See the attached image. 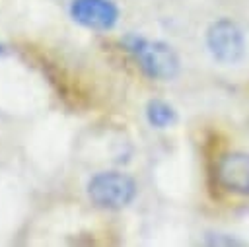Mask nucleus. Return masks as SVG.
Masks as SVG:
<instances>
[{
  "label": "nucleus",
  "mask_w": 249,
  "mask_h": 247,
  "mask_svg": "<svg viewBox=\"0 0 249 247\" xmlns=\"http://www.w3.org/2000/svg\"><path fill=\"white\" fill-rule=\"evenodd\" d=\"M124 47L148 78L173 80L179 74V56L171 45L140 35H126Z\"/></svg>",
  "instance_id": "nucleus-1"
},
{
  "label": "nucleus",
  "mask_w": 249,
  "mask_h": 247,
  "mask_svg": "<svg viewBox=\"0 0 249 247\" xmlns=\"http://www.w3.org/2000/svg\"><path fill=\"white\" fill-rule=\"evenodd\" d=\"M70 18L91 31H111L119 21V6L113 0H70Z\"/></svg>",
  "instance_id": "nucleus-5"
},
{
  "label": "nucleus",
  "mask_w": 249,
  "mask_h": 247,
  "mask_svg": "<svg viewBox=\"0 0 249 247\" xmlns=\"http://www.w3.org/2000/svg\"><path fill=\"white\" fill-rule=\"evenodd\" d=\"M136 193V181L123 171H99L88 181V198L101 210H123Z\"/></svg>",
  "instance_id": "nucleus-2"
},
{
  "label": "nucleus",
  "mask_w": 249,
  "mask_h": 247,
  "mask_svg": "<svg viewBox=\"0 0 249 247\" xmlns=\"http://www.w3.org/2000/svg\"><path fill=\"white\" fill-rule=\"evenodd\" d=\"M216 185L239 196H249V154L245 152H224L214 161Z\"/></svg>",
  "instance_id": "nucleus-4"
},
{
  "label": "nucleus",
  "mask_w": 249,
  "mask_h": 247,
  "mask_svg": "<svg viewBox=\"0 0 249 247\" xmlns=\"http://www.w3.org/2000/svg\"><path fill=\"white\" fill-rule=\"evenodd\" d=\"M146 119L154 128H169L177 123V111L163 99H150L146 105Z\"/></svg>",
  "instance_id": "nucleus-6"
},
{
  "label": "nucleus",
  "mask_w": 249,
  "mask_h": 247,
  "mask_svg": "<svg viewBox=\"0 0 249 247\" xmlns=\"http://www.w3.org/2000/svg\"><path fill=\"white\" fill-rule=\"evenodd\" d=\"M206 47L214 60L222 64H235L245 54V37L235 21L222 18L206 29Z\"/></svg>",
  "instance_id": "nucleus-3"
}]
</instances>
